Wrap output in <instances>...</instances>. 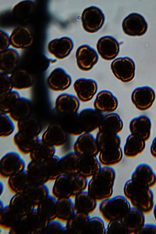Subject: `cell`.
<instances>
[{
    "label": "cell",
    "instance_id": "1",
    "mask_svg": "<svg viewBox=\"0 0 156 234\" xmlns=\"http://www.w3.org/2000/svg\"><path fill=\"white\" fill-rule=\"evenodd\" d=\"M115 179L112 167H102L88 183L87 192L97 202L107 200L112 196Z\"/></svg>",
    "mask_w": 156,
    "mask_h": 234
},
{
    "label": "cell",
    "instance_id": "2",
    "mask_svg": "<svg viewBox=\"0 0 156 234\" xmlns=\"http://www.w3.org/2000/svg\"><path fill=\"white\" fill-rule=\"evenodd\" d=\"M123 193L132 207L144 215H148L153 211L155 204L152 189L140 187L130 179L124 185Z\"/></svg>",
    "mask_w": 156,
    "mask_h": 234
},
{
    "label": "cell",
    "instance_id": "3",
    "mask_svg": "<svg viewBox=\"0 0 156 234\" xmlns=\"http://www.w3.org/2000/svg\"><path fill=\"white\" fill-rule=\"evenodd\" d=\"M132 207L124 196L118 195L100 203L98 211L107 223L115 220L122 221Z\"/></svg>",
    "mask_w": 156,
    "mask_h": 234
},
{
    "label": "cell",
    "instance_id": "4",
    "mask_svg": "<svg viewBox=\"0 0 156 234\" xmlns=\"http://www.w3.org/2000/svg\"><path fill=\"white\" fill-rule=\"evenodd\" d=\"M87 179L78 175L69 176L62 175L56 178L58 197L73 199L87 188Z\"/></svg>",
    "mask_w": 156,
    "mask_h": 234
},
{
    "label": "cell",
    "instance_id": "5",
    "mask_svg": "<svg viewBox=\"0 0 156 234\" xmlns=\"http://www.w3.org/2000/svg\"><path fill=\"white\" fill-rule=\"evenodd\" d=\"M27 166L18 153L13 151L8 152L0 159V176L9 177L22 171L27 172Z\"/></svg>",
    "mask_w": 156,
    "mask_h": 234
},
{
    "label": "cell",
    "instance_id": "6",
    "mask_svg": "<svg viewBox=\"0 0 156 234\" xmlns=\"http://www.w3.org/2000/svg\"><path fill=\"white\" fill-rule=\"evenodd\" d=\"M111 69L115 77L123 83L130 82L134 77L135 64L129 57H119L115 59L111 63Z\"/></svg>",
    "mask_w": 156,
    "mask_h": 234
},
{
    "label": "cell",
    "instance_id": "7",
    "mask_svg": "<svg viewBox=\"0 0 156 234\" xmlns=\"http://www.w3.org/2000/svg\"><path fill=\"white\" fill-rule=\"evenodd\" d=\"M105 20V16L101 10L95 6L86 8L82 14L83 27L89 33H94L99 30L103 26Z\"/></svg>",
    "mask_w": 156,
    "mask_h": 234
},
{
    "label": "cell",
    "instance_id": "8",
    "mask_svg": "<svg viewBox=\"0 0 156 234\" xmlns=\"http://www.w3.org/2000/svg\"><path fill=\"white\" fill-rule=\"evenodd\" d=\"M71 76L63 68L58 67L53 69L45 80V84L50 90L61 92L67 90L71 86Z\"/></svg>",
    "mask_w": 156,
    "mask_h": 234
},
{
    "label": "cell",
    "instance_id": "9",
    "mask_svg": "<svg viewBox=\"0 0 156 234\" xmlns=\"http://www.w3.org/2000/svg\"><path fill=\"white\" fill-rule=\"evenodd\" d=\"M73 150L79 158L88 155L97 157L100 152L95 137L92 133H83L78 136L73 144Z\"/></svg>",
    "mask_w": 156,
    "mask_h": 234
},
{
    "label": "cell",
    "instance_id": "10",
    "mask_svg": "<svg viewBox=\"0 0 156 234\" xmlns=\"http://www.w3.org/2000/svg\"><path fill=\"white\" fill-rule=\"evenodd\" d=\"M130 179L134 183L144 188L152 189L156 185V174L151 167L146 163L138 165Z\"/></svg>",
    "mask_w": 156,
    "mask_h": 234
},
{
    "label": "cell",
    "instance_id": "11",
    "mask_svg": "<svg viewBox=\"0 0 156 234\" xmlns=\"http://www.w3.org/2000/svg\"><path fill=\"white\" fill-rule=\"evenodd\" d=\"M122 27L126 34L131 36H140L146 33L148 25L142 16L137 13H133L124 19Z\"/></svg>",
    "mask_w": 156,
    "mask_h": 234
},
{
    "label": "cell",
    "instance_id": "12",
    "mask_svg": "<svg viewBox=\"0 0 156 234\" xmlns=\"http://www.w3.org/2000/svg\"><path fill=\"white\" fill-rule=\"evenodd\" d=\"M155 98V94L151 87L145 86L135 88L133 91L131 99L133 104L139 110L147 111L150 109Z\"/></svg>",
    "mask_w": 156,
    "mask_h": 234
},
{
    "label": "cell",
    "instance_id": "13",
    "mask_svg": "<svg viewBox=\"0 0 156 234\" xmlns=\"http://www.w3.org/2000/svg\"><path fill=\"white\" fill-rule=\"evenodd\" d=\"M73 88L79 101L86 103L90 101L96 94L98 85L93 79L81 78L75 81Z\"/></svg>",
    "mask_w": 156,
    "mask_h": 234
},
{
    "label": "cell",
    "instance_id": "14",
    "mask_svg": "<svg viewBox=\"0 0 156 234\" xmlns=\"http://www.w3.org/2000/svg\"><path fill=\"white\" fill-rule=\"evenodd\" d=\"M67 135L61 124L53 123L47 126L43 133L41 139L55 148H58L66 144Z\"/></svg>",
    "mask_w": 156,
    "mask_h": 234
},
{
    "label": "cell",
    "instance_id": "15",
    "mask_svg": "<svg viewBox=\"0 0 156 234\" xmlns=\"http://www.w3.org/2000/svg\"><path fill=\"white\" fill-rule=\"evenodd\" d=\"M76 58L78 68L82 71L87 72L90 70L97 63L98 56L94 49L84 44L77 49Z\"/></svg>",
    "mask_w": 156,
    "mask_h": 234
},
{
    "label": "cell",
    "instance_id": "16",
    "mask_svg": "<svg viewBox=\"0 0 156 234\" xmlns=\"http://www.w3.org/2000/svg\"><path fill=\"white\" fill-rule=\"evenodd\" d=\"M118 106L116 97L107 90H103L98 93L93 104L94 108L103 115L114 112Z\"/></svg>",
    "mask_w": 156,
    "mask_h": 234
},
{
    "label": "cell",
    "instance_id": "17",
    "mask_svg": "<svg viewBox=\"0 0 156 234\" xmlns=\"http://www.w3.org/2000/svg\"><path fill=\"white\" fill-rule=\"evenodd\" d=\"M73 47V42L71 38L63 37L50 41L47 44V49L55 59L61 60L69 55Z\"/></svg>",
    "mask_w": 156,
    "mask_h": 234
},
{
    "label": "cell",
    "instance_id": "18",
    "mask_svg": "<svg viewBox=\"0 0 156 234\" xmlns=\"http://www.w3.org/2000/svg\"><path fill=\"white\" fill-rule=\"evenodd\" d=\"M104 116L93 108H86L81 110L79 116L83 133H92L98 129Z\"/></svg>",
    "mask_w": 156,
    "mask_h": 234
},
{
    "label": "cell",
    "instance_id": "19",
    "mask_svg": "<svg viewBox=\"0 0 156 234\" xmlns=\"http://www.w3.org/2000/svg\"><path fill=\"white\" fill-rule=\"evenodd\" d=\"M80 101L76 96L67 93L59 94L54 103L56 112L63 116L78 113L80 107Z\"/></svg>",
    "mask_w": 156,
    "mask_h": 234
},
{
    "label": "cell",
    "instance_id": "20",
    "mask_svg": "<svg viewBox=\"0 0 156 234\" xmlns=\"http://www.w3.org/2000/svg\"><path fill=\"white\" fill-rule=\"evenodd\" d=\"M98 52L103 59L110 61L114 59L119 51V44L114 37L106 36L100 38L96 45Z\"/></svg>",
    "mask_w": 156,
    "mask_h": 234
},
{
    "label": "cell",
    "instance_id": "21",
    "mask_svg": "<svg viewBox=\"0 0 156 234\" xmlns=\"http://www.w3.org/2000/svg\"><path fill=\"white\" fill-rule=\"evenodd\" d=\"M10 45L15 49H24L29 47L33 41L32 34L27 27L19 26L15 28L9 36Z\"/></svg>",
    "mask_w": 156,
    "mask_h": 234
},
{
    "label": "cell",
    "instance_id": "22",
    "mask_svg": "<svg viewBox=\"0 0 156 234\" xmlns=\"http://www.w3.org/2000/svg\"><path fill=\"white\" fill-rule=\"evenodd\" d=\"M131 134L138 136L146 142L151 136V123L150 119L145 115H141L132 119L129 125Z\"/></svg>",
    "mask_w": 156,
    "mask_h": 234
},
{
    "label": "cell",
    "instance_id": "23",
    "mask_svg": "<svg viewBox=\"0 0 156 234\" xmlns=\"http://www.w3.org/2000/svg\"><path fill=\"white\" fill-rule=\"evenodd\" d=\"M101 168L97 157L88 155L79 158L78 168V174L87 179L92 178Z\"/></svg>",
    "mask_w": 156,
    "mask_h": 234
},
{
    "label": "cell",
    "instance_id": "24",
    "mask_svg": "<svg viewBox=\"0 0 156 234\" xmlns=\"http://www.w3.org/2000/svg\"><path fill=\"white\" fill-rule=\"evenodd\" d=\"M19 59V53L12 48L0 52V72L10 76L16 69Z\"/></svg>",
    "mask_w": 156,
    "mask_h": 234
},
{
    "label": "cell",
    "instance_id": "25",
    "mask_svg": "<svg viewBox=\"0 0 156 234\" xmlns=\"http://www.w3.org/2000/svg\"><path fill=\"white\" fill-rule=\"evenodd\" d=\"M123 128V123L120 116L114 112L104 115L98 130L103 133L119 135Z\"/></svg>",
    "mask_w": 156,
    "mask_h": 234
},
{
    "label": "cell",
    "instance_id": "26",
    "mask_svg": "<svg viewBox=\"0 0 156 234\" xmlns=\"http://www.w3.org/2000/svg\"><path fill=\"white\" fill-rule=\"evenodd\" d=\"M9 76L14 90L18 91L29 89L34 83L33 75L24 69H16Z\"/></svg>",
    "mask_w": 156,
    "mask_h": 234
},
{
    "label": "cell",
    "instance_id": "27",
    "mask_svg": "<svg viewBox=\"0 0 156 234\" xmlns=\"http://www.w3.org/2000/svg\"><path fill=\"white\" fill-rule=\"evenodd\" d=\"M40 139L39 136H32L17 131L13 137L12 142L21 154L27 155H29Z\"/></svg>",
    "mask_w": 156,
    "mask_h": 234
},
{
    "label": "cell",
    "instance_id": "28",
    "mask_svg": "<svg viewBox=\"0 0 156 234\" xmlns=\"http://www.w3.org/2000/svg\"><path fill=\"white\" fill-rule=\"evenodd\" d=\"M56 149L40 139L29 155L30 161L43 163L55 154Z\"/></svg>",
    "mask_w": 156,
    "mask_h": 234
},
{
    "label": "cell",
    "instance_id": "29",
    "mask_svg": "<svg viewBox=\"0 0 156 234\" xmlns=\"http://www.w3.org/2000/svg\"><path fill=\"white\" fill-rule=\"evenodd\" d=\"M122 222L128 234H137L145 223V215L132 207Z\"/></svg>",
    "mask_w": 156,
    "mask_h": 234
},
{
    "label": "cell",
    "instance_id": "30",
    "mask_svg": "<svg viewBox=\"0 0 156 234\" xmlns=\"http://www.w3.org/2000/svg\"><path fill=\"white\" fill-rule=\"evenodd\" d=\"M73 205L75 213H81L89 216L95 211L97 202L87 192L85 191L75 197Z\"/></svg>",
    "mask_w": 156,
    "mask_h": 234
},
{
    "label": "cell",
    "instance_id": "31",
    "mask_svg": "<svg viewBox=\"0 0 156 234\" xmlns=\"http://www.w3.org/2000/svg\"><path fill=\"white\" fill-rule=\"evenodd\" d=\"M146 147V142L143 139L130 134L125 144L123 153L128 158H133L141 154Z\"/></svg>",
    "mask_w": 156,
    "mask_h": 234
},
{
    "label": "cell",
    "instance_id": "32",
    "mask_svg": "<svg viewBox=\"0 0 156 234\" xmlns=\"http://www.w3.org/2000/svg\"><path fill=\"white\" fill-rule=\"evenodd\" d=\"M31 110V103L30 100L20 97L8 115L14 122L18 121L29 116Z\"/></svg>",
    "mask_w": 156,
    "mask_h": 234
},
{
    "label": "cell",
    "instance_id": "33",
    "mask_svg": "<svg viewBox=\"0 0 156 234\" xmlns=\"http://www.w3.org/2000/svg\"><path fill=\"white\" fill-rule=\"evenodd\" d=\"M95 139L99 152L110 150L120 147L121 139L119 135L98 131Z\"/></svg>",
    "mask_w": 156,
    "mask_h": 234
},
{
    "label": "cell",
    "instance_id": "34",
    "mask_svg": "<svg viewBox=\"0 0 156 234\" xmlns=\"http://www.w3.org/2000/svg\"><path fill=\"white\" fill-rule=\"evenodd\" d=\"M33 1L26 0L21 1L16 4L11 10L12 16L17 20L26 22L30 18L34 8Z\"/></svg>",
    "mask_w": 156,
    "mask_h": 234
},
{
    "label": "cell",
    "instance_id": "35",
    "mask_svg": "<svg viewBox=\"0 0 156 234\" xmlns=\"http://www.w3.org/2000/svg\"><path fill=\"white\" fill-rule=\"evenodd\" d=\"M90 219L89 216L75 213L67 222L64 232L72 234L84 233Z\"/></svg>",
    "mask_w": 156,
    "mask_h": 234
},
{
    "label": "cell",
    "instance_id": "36",
    "mask_svg": "<svg viewBox=\"0 0 156 234\" xmlns=\"http://www.w3.org/2000/svg\"><path fill=\"white\" fill-rule=\"evenodd\" d=\"M123 155V151L121 147L114 149L100 152L98 158L102 167H112L122 161Z\"/></svg>",
    "mask_w": 156,
    "mask_h": 234
},
{
    "label": "cell",
    "instance_id": "37",
    "mask_svg": "<svg viewBox=\"0 0 156 234\" xmlns=\"http://www.w3.org/2000/svg\"><path fill=\"white\" fill-rule=\"evenodd\" d=\"M63 116L61 125L67 135L77 137L83 133L78 112Z\"/></svg>",
    "mask_w": 156,
    "mask_h": 234
},
{
    "label": "cell",
    "instance_id": "38",
    "mask_svg": "<svg viewBox=\"0 0 156 234\" xmlns=\"http://www.w3.org/2000/svg\"><path fill=\"white\" fill-rule=\"evenodd\" d=\"M16 126L17 132L33 136H39L41 131L38 121L30 116L18 121Z\"/></svg>",
    "mask_w": 156,
    "mask_h": 234
},
{
    "label": "cell",
    "instance_id": "39",
    "mask_svg": "<svg viewBox=\"0 0 156 234\" xmlns=\"http://www.w3.org/2000/svg\"><path fill=\"white\" fill-rule=\"evenodd\" d=\"M60 158L62 170V175L69 176L79 175L78 168L79 158L73 151L67 153Z\"/></svg>",
    "mask_w": 156,
    "mask_h": 234
},
{
    "label": "cell",
    "instance_id": "40",
    "mask_svg": "<svg viewBox=\"0 0 156 234\" xmlns=\"http://www.w3.org/2000/svg\"><path fill=\"white\" fill-rule=\"evenodd\" d=\"M9 177L0 176V205L2 210L8 208L16 193L11 190L9 185Z\"/></svg>",
    "mask_w": 156,
    "mask_h": 234
},
{
    "label": "cell",
    "instance_id": "41",
    "mask_svg": "<svg viewBox=\"0 0 156 234\" xmlns=\"http://www.w3.org/2000/svg\"><path fill=\"white\" fill-rule=\"evenodd\" d=\"M20 97L18 92L14 90L0 95V114L8 115Z\"/></svg>",
    "mask_w": 156,
    "mask_h": 234
},
{
    "label": "cell",
    "instance_id": "42",
    "mask_svg": "<svg viewBox=\"0 0 156 234\" xmlns=\"http://www.w3.org/2000/svg\"><path fill=\"white\" fill-rule=\"evenodd\" d=\"M43 164L49 179H56L62 174V170L60 158L55 154L45 161Z\"/></svg>",
    "mask_w": 156,
    "mask_h": 234
},
{
    "label": "cell",
    "instance_id": "43",
    "mask_svg": "<svg viewBox=\"0 0 156 234\" xmlns=\"http://www.w3.org/2000/svg\"><path fill=\"white\" fill-rule=\"evenodd\" d=\"M71 199L61 198L57 202L58 217L67 222L75 214Z\"/></svg>",
    "mask_w": 156,
    "mask_h": 234
},
{
    "label": "cell",
    "instance_id": "44",
    "mask_svg": "<svg viewBox=\"0 0 156 234\" xmlns=\"http://www.w3.org/2000/svg\"><path fill=\"white\" fill-rule=\"evenodd\" d=\"M0 137L2 138L11 135L15 129L13 121L8 115L0 114Z\"/></svg>",
    "mask_w": 156,
    "mask_h": 234
},
{
    "label": "cell",
    "instance_id": "45",
    "mask_svg": "<svg viewBox=\"0 0 156 234\" xmlns=\"http://www.w3.org/2000/svg\"><path fill=\"white\" fill-rule=\"evenodd\" d=\"M105 228L103 220L98 217L90 218L84 233L105 234Z\"/></svg>",
    "mask_w": 156,
    "mask_h": 234
},
{
    "label": "cell",
    "instance_id": "46",
    "mask_svg": "<svg viewBox=\"0 0 156 234\" xmlns=\"http://www.w3.org/2000/svg\"><path fill=\"white\" fill-rule=\"evenodd\" d=\"M116 233L128 234L122 221L113 220L108 223L105 234Z\"/></svg>",
    "mask_w": 156,
    "mask_h": 234
},
{
    "label": "cell",
    "instance_id": "47",
    "mask_svg": "<svg viewBox=\"0 0 156 234\" xmlns=\"http://www.w3.org/2000/svg\"><path fill=\"white\" fill-rule=\"evenodd\" d=\"M0 95L10 92L13 90L10 76L0 72Z\"/></svg>",
    "mask_w": 156,
    "mask_h": 234
},
{
    "label": "cell",
    "instance_id": "48",
    "mask_svg": "<svg viewBox=\"0 0 156 234\" xmlns=\"http://www.w3.org/2000/svg\"><path fill=\"white\" fill-rule=\"evenodd\" d=\"M56 179H49L42 185L46 191L48 197L53 200L55 204H56L59 200L58 198L55 197L53 192Z\"/></svg>",
    "mask_w": 156,
    "mask_h": 234
},
{
    "label": "cell",
    "instance_id": "49",
    "mask_svg": "<svg viewBox=\"0 0 156 234\" xmlns=\"http://www.w3.org/2000/svg\"><path fill=\"white\" fill-rule=\"evenodd\" d=\"M10 46L9 36L4 30H0V52L6 50Z\"/></svg>",
    "mask_w": 156,
    "mask_h": 234
},
{
    "label": "cell",
    "instance_id": "50",
    "mask_svg": "<svg viewBox=\"0 0 156 234\" xmlns=\"http://www.w3.org/2000/svg\"><path fill=\"white\" fill-rule=\"evenodd\" d=\"M156 234V225L152 223H145L137 234Z\"/></svg>",
    "mask_w": 156,
    "mask_h": 234
},
{
    "label": "cell",
    "instance_id": "51",
    "mask_svg": "<svg viewBox=\"0 0 156 234\" xmlns=\"http://www.w3.org/2000/svg\"><path fill=\"white\" fill-rule=\"evenodd\" d=\"M150 153L152 156L156 159V136L152 142L150 147Z\"/></svg>",
    "mask_w": 156,
    "mask_h": 234
},
{
    "label": "cell",
    "instance_id": "52",
    "mask_svg": "<svg viewBox=\"0 0 156 234\" xmlns=\"http://www.w3.org/2000/svg\"><path fill=\"white\" fill-rule=\"evenodd\" d=\"M153 211L154 220L156 223V203L154 204Z\"/></svg>",
    "mask_w": 156,
    "mask_h": 234
}]
</instances>
